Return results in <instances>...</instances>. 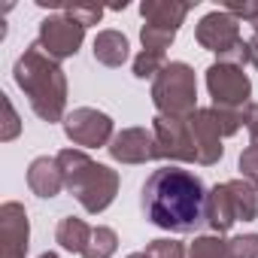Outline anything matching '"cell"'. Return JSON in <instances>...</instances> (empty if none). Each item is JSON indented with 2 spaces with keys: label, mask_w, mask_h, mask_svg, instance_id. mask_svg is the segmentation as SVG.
<instances>
[{
  "label": "cell",
  "mask_w": 258,
  "mask_h": 258,
  "mask_svg": "<svg viewBox=\"0 0 258 258\" xmlns=\"http://www.w3.org/2000/svg\"><path fill=\"white\" fill-rule=\"evenodd\" d=\"M40 258H61V255H58V252H43Z\"/></svg>",
  "instance_id": "32"
},
{
  "label": "cell",
  "mask_w": 258,
  "mask_h": 258,
  "mask_svg": "<svg viewBox=\"0 0 258 258\" xmlns=\"http://www.w3.org/2000/svg\"><path fill=\"white\" fill-rule=\"evenodd\" d=\"M249 64H252V67H258V37H252V40H249Z\"/></svg>",
  "instance_id": "30"
},
{
  "label": "cell",
  "mask_w": 258,
  "mask_h": 258,
  "mask_svg": "<svg viewBox=\"0 0 258 258\" xmlns=\"http://www.w3.org/2000/svg\"><path fill=\"white\" fill-rule=\"evenodd\" d=\"M188 127H191V140H195V155H198V164L204 167H213L222 161L225 155V146H222V127H219V118H216V109L207 106V109H198L191 118H188Z\"/></svg>",
  "instance_id": "11"
},
{
  "label": "cell",
  "mask_w": 258,
  "mask_h": 258,
  "mask_svg": "<svg viewBox=\"0 0 258 258\" xmlns=\"http://www.w3.org/2000/svg\"><path fill=\"white\" fill-rule=\"evenodd\" d=\"M55 158L61 164L67 191L82 204L85 213L97 216L115 201V195H118V173L112 167L97 164L82 149H61Z\"/></svg>",
  "instance_id": "3"
},
{
  "label": "cell",
  "mask_w": 258,
  "mask_h": 258,
  "mask_svg": "<svg viewBox=\"0 0 258 258\" xmlns=\"http://www.w3.org/2000/svg\"><path fill=\"white\" fill-rule=\"evenodd\" d=\"M146 255H149V258H185V246H182L179 240L161 237V240H152V243L146 246Z\"/></svg>",
  "instance_id": "25"
},
{
  "label": "cell",
  "mask_w": 258,
  "mask_h": 258,
  "mask_svg": "<svg viewBox=\"0 0 258 258\" xmlns=\"http://www.w3.org/2000/svg\"><path fill=\"white\" fill-rule=\"evenodd\" d=\"M234 258H258V234H237L228 240Z\"/></svg>",
  "instance_id": "26"
},
{
  "label": "cell",
  "mask_w": 258,
  "mask_h": 258,
  "mask_svg": "<svg viewBox=\"0 0 258 258\" xmlns=\"http://www.w3.org/2000/svg\"><path fill=\"white\" fill-rule=\"evenodd\" d=\"M152 103L158 115L191 118L198 112V82L185 61H167V67L152 79Z\"/></svg>",
  "instance_id": "4"
},
{
  "label": "cell",
  "mask_w": 258,
  "mask_h": 258,
  "mask_svg": "<svg viewBox=\"0 0 258 258\" xmlns=\"http://www.w3.org/2000/svg\"><path fill=\"white\" fill-rule=\"evenodd\" d=\"M140 40H143V49H146V52H158V55H164V49L176 40V34H173V31H161V28H149V25H143Z\"/></svg>",
  "instance_id": "24"
},
{
  "label": "cell",
  "mask_w": 258,
  "mask_h": 258,
  "mask_svg": "<svg viewBox=\"0 0 258 258\" xmlns=\"http://www.w3.org/2000/svg\"><path fill=\"white\" fill-rule=\"evenodd\" d=\"M222 10H225V13H231L234 19H246L249 25L258 19V4H246V0H243V4H240V0H228Z\"/></svg>",
  "instance_id": "28"
},
{
  "label": "cell",
  "mask_w": 258,
  "mask_h": 258,
  "mask_svg": "<svg viewBox=\"0 0 258 258\" xmlns=\"http://www.w3.org/2000/svg\"><path fill=\"white\" fill-rule=\"evenodd\" d=\"M152 134H155L158 158H164V161H198L188 118L155 115L152 118Z\"/></svg>",
  "instance_id": "7"
},
{
  "label": "cell",
  "mask_w": 258,
  "mask_h": 258,
  "mask_svg": "<svg viewBox=\"0 0 258 258\" xmlns=\"http://www.w3.org/2000/svg\"><path fill=\"white\" fill-rule=\"evenodd\" d=\"M240 179L258 191V140H249V146L240 152Z\"/></svg>",
  "instance_id": "22"
},
{
  "label": "cell",
  "mask_w": 258,
  "mask_h": 258,
  "mask_svg": "<svg viewBox=\"0 0 258 258\" xmlns=\"http://www.w3.org/2000/svg\"><path fill=\"white\" fill-rule=\"evenodd\" d=\"M31 243L28 210L19 201H7L0 207V258H25Z\"/></svg>",
  "instance_id": "10"
},
{
  "label": "cell",
  "mask_w": 258,
  "mask_h": 258,
  "mask_svg": "<svg viewBox=\"0 0 258 258\" xmlns=\"http://www.w3.org/2000/svg\"><path fill=\"white\" fill-rule=\"evenodd\" d=\"M252 28H255V37H258V19H255V22H252Z\"/></svg>",
  "instance_id": "33"
},
{
  "label": "cell",
  "mask_w": 258,
  "mask_h": 258,
  "mask_svg": "<svg viewBox=\"0 0 258 258\" xmlns=\"http://www.w3.org/2000/svg\"><path fill=\"white\" fill-rule=\"evenodd\" d=\"M207 198L201 176L176 164H164L149 173L140 191L143 216L173 234H195L207 228Z\"/></svg>",
  "instance_id": "1"
},
{
  "label": "cell",
  "mask_w": 258,
  "mask_h": 258,
  "mask_svg": "<svg viewBox=\"0 0 258 258\" xmlns=\"http://www.w3.org/2000/svg\"><path fill=\"white\" fill-rule=\"evenodd\" d=\"M58 13H64V16H70L76 25H82V28H88V25H97L100 22V16H103V10L100 7H88V4H61L58 7Z\"/></svg>",
  "instance_id": "23"
},
{
  "label": "cell",
  "mask_w": 258,
  "mask_h": 258,
  "mask_svg": "<svg viewBox=\"0 0 258 258\" xmlns=\"http://www.w3.org/2000/svg\"><path fill=\"white\" fill-rule=\"evenodd\" d=\"M164 67H167V58L158 55V52H146V49H143V52L134 58V76H137V79H155Z\"/></svg>",
  "instance_id": "21"
},
{
  "label": "cell",
  "mask_w": 258,
  "mask_h": 258,
  "mask_svg": "<svg viewBox=\"0 0 258 258\" xmlns=\"http://www.w3.org/2000/svg\"><path fill=\"white\" fill-rule=\"evenodd\" d=\"M106 152L121 161V164H146L158 158V146H155V134L149 127H124L112 137V143L106 146Z\"/></svg>",
  "instance_id": "12"
},
{
  "label": "cell",
  "mask_w": 258,
  "mask_h": 258,
  "mask_svg": "<svg viewBox=\"0 0 258 258\" xmlns=\"http://www.w3.org/2000/svg\"><path fill=\"white\" fill-rule=\"evenodd\" d=\"M188 13H191V7L176 4V0H143L140 4V16L149 28H161V31H173V34H179V25L185 22Z\"/></svg>",
  "instance_id": "14"
},
{
  "label": "cell",
  "mask_w": 258,
  "mask_h": 258,
  "mask_svg": "<svg viewBox=\"0 0 258 258\" xmlns=\"http://www.w3.org/2000/svg\"><path fill=\"white\" fill-rule=\"evenodd\" d=\"M188 258H234L231 249H228V240H222L219 234L216 237H195V243L188 246Z\"/></svg>",
  "instance_id": "20"
},
{
  "label": "cell",
  "mask_w": 258,
  "mask_h": 258,
  "mask_svg": "<svg viewBox=\"0 0 258 258\" xmlns=\"http://www.w3.org/2000/svg\"><path fill=\"white\" fill-rule=\"evenodd\" d=\"M237 222V210H234V198H231V188L228 182L210 188V198H207V228H213L216 234H225L231 231Z\"/></svg>",
  "instance_id": "15"
},
{
  "label": "cell",
  "mask_w": 258,
  "mask_h": 258,
  "mask_svg": "<svg viewBox=\"0 0 258 258\" xmlns=\"http://www.w3.org/2000/svg\"><path fill=\"white\" fill-rule=\"evenodd\" d=\"M64 134L73 146L82 149H97V146H109L115 131H112V118L94 106H76L73 112L64 115Z\"/></svg>",
  "instance_id": "6"
},
{
  "label": "cell",
  "mask_w": 258,
  "mask_h": 258,
  "mask_svg": "<svg viewBox=\"0 0 258 258\" xmlns=\"http://www.w3.org/2000/svg\"><path fill=\"white\" fill-rule=\"evenodd\" d=\"M195 40L201 43V49L207 52H216V55H225L231 52L243 37H240V19H234L231 13L225 10H213L207 13L198 28H195Z\"/></svg>",
  "instance_id": "9"
},
{
  "label": "cell",
  "mask_w": 258,
  "mask_h": 258,
  "mask_svg": "<svg viewBox=\"0 0 258 258\" xmlns=\"http://www.w3.org/2000/svg\"><path fill=\"white\" fill-rule=\"evenodd\" d=\"M82 40H85V28L76 25V22H73L70 16H64V13H55V16H49V19L40 22V40H37V43H40L55 61L73 58V55L79 52Z\"/></svg>",
  "instance_id": "8"
},
{
  "label": "cell",
  "mask_w": 258,
  "mask_h": 258,
  "mask_svg": "<svg viewBox=\"0 0 258 258\" xmlns=\"http://www.w3.org/2000/svg\"><path fill=\"white\" fill-rule=\"evenodd\" d=\"M0 103H4V112H7V127L0 131V140L4 143H10V140H16L19 137V115H16V109H13V100L7 97V94H0Z\"/></svg>",
  "instance_id": "27"
},
{
  "label": "cell",
  "mask_w": 258,
  "mask_h": 258,
  "mask_svg": "<svg viewBox=\"0 0 258 258\" xmlns=\"http://www.w3.org/2000/svg\"><path fill=\"white\" fill-rule=\"evenodd\" d=\"M127 37L118 31H100L94 37V61L103 67H121L127 61Z\"/></svg>",
  "instance_id": "16"
},
{
  "label": "cell",
  "mask_w": 258,
  "mask_h": 258,
  "mask_svg": "<svg viewBox=\"0 0 258 258\" xmlns=\"http://www.w3.org/2000/svg\"><path fill=\"white\" fill-rule=\"evenodd\" d=\"M246 115V131H249V140H258V103H249L243 109Z\"/></svg>",
  "instance_id": "29"
},
{
  "label": "cell",
  "mask_w": 258,
  "mask_h": 258,
  "mask_svg": "<svg viewBox=\"0 0 258 258\" xmlns=\"http://www.w3.org/2000/svg\"><path fill=\"white\" fill-rule=\"evenodd\" d=\"M28 185L37 198H58L61 188H67L58 158H49V155L34 158L31 167H28Z\"/></svg>",
  "instance_id": "13"
},
{
  "label": "cell",
  "mask_w": 258,
  "mask_h": 258,
  "mask_svg": "<svg viewBox=\"0 0 258 258\" xmlns=\"http://www.w3.org/2000/svg\"><path fill=\"white\" fill-rule=\"evenodd\" d=\"M91 231L94 228H88V222L85 219H76V216H64L61 222H58V228H55V243L64 249V252H85V246H88V240H91Z\"/></svg>",
  "instance_id": "17"
},
{
  "label": "cell",
  "mask_w": 258,
  "mask_h": 258,
  "mask_svg": "<svg viewBox=\"0 0 258 258\" xmlns=\"http://www.w3.org/2000/svg\"><path fill=\"white\" fill-rule=\"evenodd\" d=\"M228 188H231V198H234L237 222H252L258 216V191L246 179H228Z\"/></svg>",
  "instance_id": "18"
},
{
  "label": "cell",
  "mask_w": 258,
  "mask_h": 258,
  "mask_svg": "<svg viewBox=\"0 0 258 258\" xmlns=\"http://www.w3.org/2000/svg\"><path fill=\"white\" fill-rule=\"evenodd\" d=\"M16 85L25 91V97L31 100V109L43 118V121H64V109H67V76L61 70V64L40 46L31 43L25 49V55L16 61L13 67Z\"/></svg>",
  "instance_id": "2"
},
{
  "label": "cell",
  "mask_w": 258,
  "mask_h": 258,
  "mask_svg": "<svg viewBox=\"0 0 258 258\" xmlns=\"http://www.w3.org/2000/svg\"><path fill=\"white\" fill-rule=\"evenodd\" d=\"M207 88H210V97H213V106L219 109H246L252 100V82L249 76L240 70V67H231V64H210L207 67Z\"/></svg>",
  "instance_id": "5"
},
{
  "label": "cell",
  "mask_w": 258,
  "mask_h": 258,
  "mask_svg": "<svg viewBox=\"0 0 258 258\" xmlns=\"http://www.w3.org/2000/svg\"><path fill=\"white\" fill-rule=\"evenodd\" d=\"M115 249H118V237H115V231L106 228V225H97V228L91 231V240H88L82 258H112Z\"/></svg>",
  "instance_id": "19"
},
{
  "label": "cell",
  "mask_w": 258,
  "mask_h": 258,
  "mask_svg": "<svg viewBox=\"0 0 258 258\" xmlns=\"http://www.w3.org/2000/svg\"><path fill=\"white\" fill-rule=\"evenodd\" d=\"M127 258H149V255H146V252H131Z\"/></svg>",
  "instance_id": "31"
}]
</instances>
